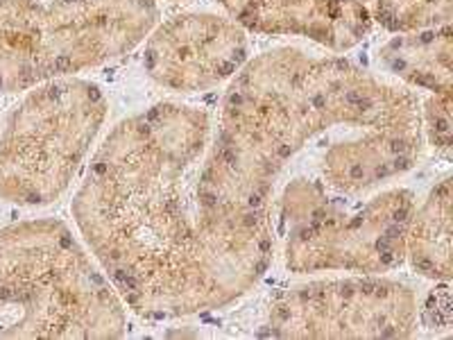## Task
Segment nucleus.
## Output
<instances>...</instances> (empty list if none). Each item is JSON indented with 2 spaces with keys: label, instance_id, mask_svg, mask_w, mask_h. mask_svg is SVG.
Wrapping results in <instances>:
<instances>
[{
  "label": "nucleus",
  "instance_id": "f257e3e1",
  "mask_svg": "<svg viewBox=\"0 0 453 340\" xmlns=\"http://www.w3.org/2000/svg\"><path fill=\"white\" fill-rule=\"evenodd\" d=\"M334 129L422 132L415 93L340 57L279 48L248 59L222 100L197 173L202 229L242 295L273 259L270 200L286 164Z\"/></svg>",
  "mask_w": 453,
  "mask_h": 340
},
{
  "label": "nucleus",
  "instance_id": "f03ea898",
  "mask_svg": "<svg viewBox=\"0 0 453 340\" xmlns=\"http://www.w3.org/2000/svg\"><path fill=\"white\" fill-rule=\"evenodd\" d=\"M209 132V116L186 104L134 113L111 129L73 197L93 259L141 318H186L242 298L197 212Z\"/></svg>",
  "mask_w": 453,
  "mask_h": 340
},
{
  "label": "nucleus",
  "instance_id": "7ed1b4c3",
  "mask_svg": "<svg viewBox=\"0 0 453 340\" xmlns=\"http://www.w3.org/2000/svg\"><path fill=\"white\" fill-rule=\"evenodd\" d=\"M125 305L62 220L0 229V338H123Z\"/></svg>",
  "mask_w": 453,
  "mask_h": 340
},
{
  "label": "nucleus",
  "instance_id": "20e7f679",
  "mask_svg": "<svg viewBox=\"0 0 453 340\" xmlns=\"http://www.w3.org/2000/svg\"><path fill=\"white\" fill-rule=\"evenodd\" d=\"M157 19L155 0H0V91H30L119 59Z\"/></svg>",
  "mask_w": 453,
  "mask_h": 340
},
{
  "label": "nucleus",
  "instance_id": "39448f33",
  "mask_svg": "<svg viewBox=\"0 0 453 340\" xmlns=\"http://www.w3.org/2000/svg\"><path fill=\"white\" fill-rule=\"evenodd\" d=\"M98 84L50 80L30 89L0 135V200L46 206L64 196L107 119Z\"/></svg>",
  "mask_w": 453,
  "mask_h": 340
},
{
  "label": "nucleus",
  "instance_id": "423d86ee",
  "mask_svg": "<svg viewBox=\"0 0 453 340\" xmlns=\"http://www.w3.org/2000/svg\"><path fill=\"white\" fill-rule=\"evenodd\" d=\"M418 298L406 283L363 274L311 282L279 295L258 336L293 340L411 338Z\"/></svg>",
  "mask_w": 453,
  "mask_h": 340
},
{
  "label": "nucleus",
  "instance_id": "0eeeda50",
  "mask_svg": "<svg viewBox=\"0 0 453 340\" xmlns=\"http://www.w3.org/2000/svg\"><path fill=\"white\" fill-rule=\"evenodd\" d=\"M412 212L415 196L408 189L379 193L354 212L334 196L309 220L283 232L286 268L297 274L390 273L406 261Z\"/></svg>",
  "mask_w": 453,
  "mask_h": 340
},
{
  "label": "nucleus",
  "instance_id": "6e6552de",
  "mask_svg": "<svg viewBox=\"0 0 453 340\" xmlns=\"http://www.w3.org/2000/svg\"><path fill=\"white\" fill-rule=\"evenodd\" d=\"M248 36L218 14H180L148 35L143 66L161 87L200 93L232 80L248 62Z\"/></svg>",
  "mask_w": 453,
  "mask_h": 340
},
{
  "label": "nucleus",
  "instance_id": "1a4fd4ad",
  "mask_svg": "<svg viewBox=\"0 0 453 340\" xmlns=\"http://www.w3.org/2000/svg\"><path fill=\"white\" fill-rule=\"evenodd\" d=\"M242 30L302 36L345 52L370 35L372 14L361 0H218Z\"/></svg>",
  "mask_w": 453,
  "mask_h": 340
},
{
  "label": "nucleus",
  "instance_id": "9d476101",
  "mask_svg": "<svg viewBox=\"0 0 453 340\" xmlns=\"http://www.w3.org/2000/svg\"><path fill=\"white\" fill-rule=\"evenodd\" d=\"M381 64L411 87L431 93H451L453 32L451 26L399 35L381 48Z\"/></svg>",
  "mask_w": 453,
  "mask_h": 340
},
{
  "label": "nucleus",
  "instance_id": "9b49d317",
  "mask_svg": "<svg viewBox=\"0 0 453 340\" xmlns=\"http://www.w3.org/2000/svg\"><path fill=\"white\" fill-rule=\"evenodd\" d=\"M451 205V177H444L433 186L424 205L412 212L408 225L406 259L422 277L433 282H449L453 274Z\"/></svg>",
  "mask_w": 453,
  "mask_h": 340
},
{
  "label": "nucleus",
  "instance_id": "f8f14e48",
  "mask_svg": "<svg viewBox=\"0 0 453 340\" xmlns=\"http://www.w3.org/2000/svg\"><path fill=\"white\" fill-rule=\"evenodd\" d=\"M372 21L395 35L451 26L453 0H374Z\"/></svg>",
  "mask_w": 453,
  "mask_h": 340
},
{
  "label": "nucleus",
  "instance_id": "ddd939ff",
  "mask_svg": "<svg viewBox=\"0 0 453 340\" xmlns=\"http://www.w3.org/2000/svg\"><path fill=\"white\" fill-rule=\"evenodd\" d=\"M331 189L322 180L297 177L288 182L279 200V227L288 232L290 227L309 220L315 212H319L331 200Z\"/></svg>",
  "mask_w": 453,
  "mask_h": 340
},
{
  "label": "nucleus",
  "instance_id": "4468645a",
  "mask_svg": "<svg viewBox=\"0 0 453 340\" xmlns=\"http://www.w3.org/2000/svg\"><path fill=\"white\" fill-rule=\"evenodd\" d=\"M422 135L428 143L451 155L453 148V119H451V93H431L422 109Z\"/></svg>",
  "mask_w": 453,
  "mask_h": 340
},
{
  "label": "nucleus",
  "instance_id": "2eb2a0df",
  "mask_svg": "<svg viewBox=\"0 0 453 340\" xmlns=\"http://www.w3.org/2000/svg\"><path fill=\"white\" fill-rule=\"evenodd\" d=\"M418 320L422 322L424 329L431 331H449L453 322V305H451V289L449 282H442L440 286L428 293L424 299L422 309H418Z\"/></svg>",
  "mask_w": 453,
  "mask_h": 340
}]
</instances>
